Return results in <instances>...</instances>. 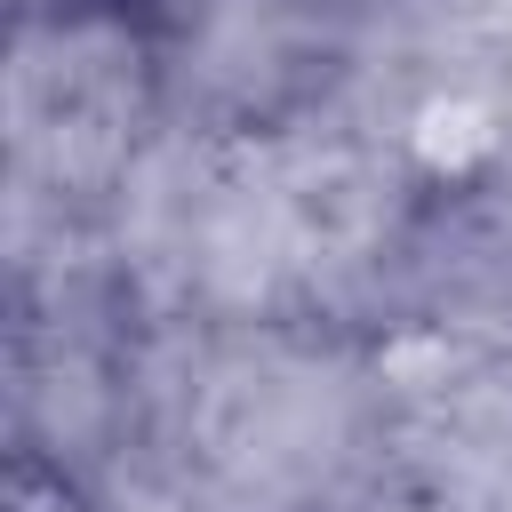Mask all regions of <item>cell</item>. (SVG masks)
Here are the masks:
<instances>
[{"label":"cell","instance_id":"2","mask_svg":"<svg viewBox=\"0 0 512 512\" xmlns=\"http://www.w3.org/2000/svg\"><path fill=\"white\" fill-rule=\"evenodd\" d=\"M24 8H40V16H136V0H24Z\"/></svg>","mask_w":512,"mask_h":512},{"label":"cell","instance_id":"1","mask_svg":"<svg viewBox=\"0 0 512 512\" xmlns=\"http://www.w3.org/2000/svg\"><path fill=\"white\" fill-rule=\"evenodd\" d=\"M0 512H96V496H88V480L56 448L16 440L8 448V472H0Z\"/></svg>","mask_w":512,"mask_h":512}]
</instances>
